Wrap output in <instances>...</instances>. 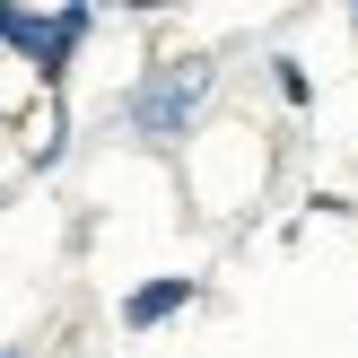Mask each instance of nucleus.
<instances>
[{
	"instance_id": "obj_1",
	"label": "nucleus",
	"mask_w": 358,
	"mask_h": 358,
	"mask_svg": "<svg viewBox=\"0 0 358 358\" xmlns=\"http://www.w3.org/2000/svg\"><path fill=\"white\" fill-rule=\"evenodd\" d=\"M210 96V62H166L149 87L131 96V131H149V140H175L192 122V105Z\"/></svg>"
},
{
	"instance_id": "obj_2",
	"label": "nucleus",
	"mask_w": 358,
	"mask_h": 358,
	"mask_svg": "<svg viewBox=\"0 0 358 358\" xmlns=\"http://www.w3.org/2000/svg\"><path fill=\"white\" fill-rule=\"evenodd\" d=\"M87 27H96V9H52V17H35V9H0V35H9V52H27L35 70H62V52L79 44Z\"/></svg>"
},
{
	"instance_id": "obj_3",
	"label": "nucleus",
	"mask_w": 358,
	"mask_h": 358,
	"mask_svg": "<svg viewBox=\"0 0 358 358\" xmlns=\"http://www.w3.org/2000/svg\"><path fill=\"white\" fill-rule=\"evenodd\" d=\"M184 306H192V280L175 271V280H149V289H131L122 324H131V332H149V324H166V315H184Z\"/></svg>"
}]
</instances>
